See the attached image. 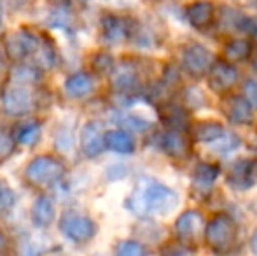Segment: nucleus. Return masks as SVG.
Wrapping results in <instances>:
<instances>
[{"mask_svg":"<svg viewBox=\"0 0 257 256\" xmlns=\"http://www.w3.org/2000/svg\"><path fill=\"white\" fill-rule=\"evenodd\" d=\"M180 198L175 190L151 178H140L133 193L126 198V209L139 218L166 216L175 211Z\"/></svg>","mask_w":257,"mask_h":256,"instance_id":"nucleus-1","label":"nucleus"},{"mask_svg":"<svg viewBox=\"0 0 257 256\" xmlns=\"http://www.w3.org/2000/svg\"><path fill=\"white\" fill-rule=\"evenodd\" d=\"M238 225L229 214L219 212L205 226V242L213 253H229L238 244Z\"/></svg>","mask_w":257,"mask_h":256,"instance_id":"nucleus-2","label":"nucleus"},{"mask_svg":"<svg viewBox=\"0 0 257 256\" xmlns=\"http://www.w3.org/2000/svg\"><path fill=\"white\" fill-rule=\"evenodd\" d=\"M65 176V165L58 158L42 154L27 165L25 178L34 186H53Z\"/></svg>","mask_w":257,"mask_h":256,"instance_id":"nucleus-3","label":"nucleus"},{"mask_svg":"<svg viewBox=\"0 0 257 256\" xmlns=\"http://www.w3.org/2000/svg\"><path fill=\"white\" fill-rule=\"evenodd\" d=\"M2 107L9 116H25L35 107V93L30 84L16 82L2 92Z\"/></svg>","mask_w":257,"mask_h":256,"instance_id":"nucleus-4","label":"nucleus"},{"mask_svg":"<svg viewBox=\"0 0 257 256\" xmlns=\"http://www.w3.org/2000/svg\"><path fill=\"white\" fill-rule=\"evenodd\" d=\"M226 185L234 192H248L257 185V160L240 158L226 172Z\"/></svg>","mask_w":257,"mask_h":256,"instance_id":"nucleus-5","label":"nucleus"},{"mask_svg":"<svg viewBox=\"0 0 257 256\" xmlns=\"http://www.w3.org/2000/svg\"><path fill=\"white\" fill-rule=\"evenodd\" d=\"M215 62L213 53L210 51L203 44H189L182 49L180 55V63L187 75L191 77H203L205 74H208L210 67Z\"/></svg>","mask_w":257,"mask_h":256,"instance_id":"nucleus-6","label":"nucleus"},{"mask_svg":"<svg viewBox=\"0 0 257 256\" xmlns=\"http://www.w3.org/2000/svg\"><path fill=\"white\" fill-rule=\"evenodd\" d=\"M60 232L65 239L75 244L89 242L96 235V223L88 216L81 214H65L60 221Z\"/></svg>","mask_w":257,"mask_h":256,"instance_id":"nucleus-7","label":"nucleus"},{"mask_svg":"<svg viewBox=\"0 0 257 256\" xmlns=\"http://www.w3.org/2000/svg\"><path fill=\"white\" fill-rule=\"evenodd\" d=\"M175 235L179 244H184V246H191L198 240L201 230L203 228V216L201 212L194 211V209H189V211H184L182 214L177 218L175 221Z\"/></svg>","mask_w":257,"mask_h":256,"instance_id":"nucleus-8","label":"nucleus"},{"mask_svg":"<svg viewBox=\"0 0 257 256\" xmlns=\"http://www.w3.org/2000/svg\"><path fill=\"white\" fill-rule=\"evenodd\" d=\"M240 79L238 68L231 62L224 60H215L208 70V84L213 92L227 93Z\"/></svg>","mask_w":257,"mask_h":256,"instance_id":"nucleus-9","label":"nucleus"},{"mask_svg":"<svg viewBox=\"0 0 257 256\" xmlns=\"http://www.w3.org/2000/svg\"><path fill=\"white\" fill-rule=\"evenodd\" d=\"M105 133L107 132L103 130V125L100 121H88L82 127L79 142H81V151L84 153V156L96 158L103 153V149L107 147Z\"/></svg>","mask_w":257,"mask_h":256,"instance_id":"nucleus-10","label":"nucleus"},{"mask_svg":"<svg viewBox=\"0 0 257 256\" xmlns=\"http://www.w3.org/2000/svg\"><path fill=\"white\" fill-rule=\"evenodd\" d=\"M184 16L194 30L206 32L215 23V7L208 0H196L184 9Z\"/></svg>","mask_w":257,"mask_h":256,"instance_id":"nucleus-11","label":"nucleus"},{"mask_svg":"<svg viewBox=\"0 0 257 256\" xmlns=\"http://www.w3.org/2000/svg\"><path fill=\"white\" fill-rule=\"evenodd\" d=\"M42 41L28 30H20L7 39V53L13 60H25L28 56H35Z\"/></svg>","mask_w":257,"mask_h":256,"instance_id":"nucleus-12","label":"nucleus"},{"mask_svg":"<svg viewBox=\"0 0 257 256\" xmlns=\"http://www.w3.org/2000/svg\"><path fill=\"white\" fill-rule=\"evenodd\" d=\"M110 74H112V77H110L112 88L117 93H121V95L130 97V95H133L137 90H140L139 70H137V67L133 63H130V62L121 63L119 67H115Z\"/></svg>","mask_w":257,"mask_h":256,"instance_id":"nucleus-13","label":"nucleus"},{"mask_svg":"<svg viewBox=\"0 0 257 256\" xmlns=\"http://www.w3.org/2000/svg\"><path fill=\"white\" fill-rule=\"evenodd\" d=\"M159 146L166 156L173 160H187L191 154V142L180 130H168L159 139Z\"/></svg>","mask_w":257,"mask_h":256,"instance_id":"nucleus-14","label":"nucleus"},{"mask_svg":"<svg viewBox=\"0 0 257 256\" xmlns=\"http://www.w3.org/2000/svg\"><path fill=\"white\" fill-rule=\"evenodd\" d=\"M224 114L233 125H241V127H247L254 121V107L241 95L229 97L224 102Z\"/></svg>","mask_w":257,"mask_h":256,"instance_id":"nucleus-15","label":"nucleus"},{"mask_svg":"<svg viewBox=\"0 0 257 256\" xmlns=\"http://www.w3.org/2000/svg\"><path fill=\"white\" fill-rule=\"evenodd\" d=\"M133 28L128 20L115 14H107L102 18V35L103 41L108 44H119L132 35Z\"/></svg>","mask_w":257,"mask_h":256,"instance_id":"nucleus-16","label":"nucleus"},{"mask_svg":"<svg viewBox=\"0 0 257 256\" xmlns=\"http://www.w3.org/2000/svg\"><path fill=\"white\" fill-rule=\"evenodd\" d=\"M220 176V167L212 161H201L194 167L193 172V190L200 192V195H206L212 192V186L215 185L217 178Z\"/></svg>","mask_w":257,"mask_h":256,"instance_id":"nucleus-17","label":"nucleus"},{"mask_svg":"<svg viewBox=\"0 0 257 256\" xmlns=\"http://www.w3.org/2000/svg\"><path fill=\"white\" fill-rule=\"evenodd\" d=\"M63 90L70 99H86L95 90V79L88 72H75L65 79Z\"/></svg>","mask_w":257,"mask_h":256,"instance_id":"nucleus-18","label":"nucleus"},{"mask_svg":"<svg viewBox=\"0 0 257 256\" xmlns=\"http://www.w3.org/2000/svg\"><path fill=\"white\" fill-rule=\"evenodd\" d=\"M105 144H107V149L119 154H132L135 151V139L130 133V130L124 128L108 130L105 133Z\"/></svg>","mask_w":257,"mask_h":256,"instance_id":"nucleus-19","label":"nucleus"},{"mask_svg":"<svg viewBox=\"0 0 257 256\" xmlns=\"http://www.w3.org/2000/svg\"><path fill=\"white\" fill-rule=\"evenodd\" d=\"M159 116H161V121L168 127V130L184 132L187 128V123H189L186 107L177 106V104H165L163 107H159Z\"/></svg>","mask_w":257,"mask_h":256,"instance_id":"nucleus-20","label":"nucleus"},{"mask_svg":"<svg viewBox=\"0 0 257 256\" xmlns=\"http://www.w3.org/2000/svg\"><path fill=\"white\" fill-rule=\"evenodd\" d=\"M54 221V204L49 197L41 195L32 205V223L37 228H48Z\"/></svg>","mask_w":257,"mask_h":256,"instance_id":"nucleus-21","label":"nucleus"},{"mask_svg":"<svg viewBox=\"0 0 257 256\" xmlns=\"http://www.w3.org/2000/svg\"><path fill=\"white\" fill-rule=\"evenodd\" d=\"M252 53H254V48H252V42L247 39H233L224 46V58L231 63L247 62Z\"/></svg>","mask_w":257,"mask_h":256,"instance_id":"nucleus-22","label":"nucleus"},{"mask_svg":"<svg viewBox=\"0 0 257 256\" xmlns=\"http://www.w3.org/2000/svg\"><path fill=\"white\" fill-rule=\"evenodd\" d=\"M226 133V128H224L222 123L219 121H201V123L196 125V130H194V139L198 142H205V144H212L215 142L217 139Z\"/></svg>","mask_w":257,"mask_h":256,"instance_id":"nucleus-23","label":"nucleus"},{"mask_svg":"<svg viewBox=\"0 0 257 256\" xmlns=\"http://www.w3.org/2000/svg\"><path fill=\"white\" fill-rule=\"evenodd\" d=\"M16 142L21 146H34L39 139H41V125L35 121H28V123L21 125L16 132Z\"/></svg>","mask_w":257,"mask_h":256,"instance_id":"nucleus-24","label":"nucleus"},{"mask_svg":"<svg viewBox=\"0 0 257 256\" xmlns=\"http://www.w3.org/2000/svg\"><path fill=\"white\" fill-rule=\"evenodd\" d=\"M48 25L51 28H61V30H70L72 27V13L68 7H56L51 14H49Z\"/></svg>","mask_w":257,"mask_h":256,"instance_id":"nucleus-25","label":"nucleus"},{"mask_svg":"<svg viewBox=\"0 0 257 256\" xmlns=\"http://www.w3.org/2000/svg\"><path fill=\"white\" fill-rule=\"evenodd\" d=\"M241 146V139L236 135V133H224L220 139H217L215 142H212V149L217 151V153L220 154H227L231 153V151L238 149V147Z\"/></svg>","mask_w":257,"mask_h":256,"instance_id":"nucleus-26","label":"nucleus"},{"mask_svg":"<svg viewBox=\"0 0 257 256\" xmlns=\"http://www.w3.org/2000/svg\"><path fill=\"white\" fill-rule=\"evenodd\" d=\"M117 123L121 125V128L124 130H130V132H139V133H144L147 130H151L153 123L140 116H135V114H124L122 118H119Z\"/></svg>","mask_w":257,"mask_h":256,"instance_id":"nucleus-27","label":"nucleus"},{"mask_svg":"<svg viewBox=\"0 0 257 256\" xmlns=\"http://www.w3.org/2000/svg\"><path fill=\"white\" fill-rule=\"evenodd\" d=\"M41 74L39 70H35L30 65H18L13 68V81L23 82V84H32V82H37Z\"/></svg>","mask_w":257,"mask_h":256,"instance_id":"nucleus-28","label":"nucleus"},{"mask_svg":"<svg viewBox=\"0 0 257 256\" xmlns=\"http://www.w3.org/2000/svg\"><path fill=\"white\" fill-rule=\"evenodd\" d=\"M115 253L119 256H142L147 253V249L139 240H122L115 247Z\"/></svg>","mask_w":257,"mask_h":256,"instance_id":"nucleus-29","label":"nucleus"},{"mask_svg":"<svg viewBox=\"0 0 257 256\" xmlns=\"http://www.w3.org/2000/svg\"><path fill=\"white\" fill-rule=\"evenodd\" d=\"M16 204V193L6 185V183L0 181V212H7L14 207Z\"/></svg>","mask_w":257,"mask_h":256,"instance_id":"nucleus-30","label":"nucleus"},{"mask_svg":"<svg viewBox=\"0 0 257 256\" xmlns=\"http://www.w3.org/2000/svg\"><path fill=\"white\" fill-rule=\"evenodd\" d=\"M14 144H16V139L4 128H0V160H6L13 154Z\"/></svg>","mask_w":257,"mask_h":256,"instance_id":"nucleus-31","label":"nucleus"},{"mask_svg":"<svg viewBox=\"0 0 257 256\" xmlns=\"http://www.w3.org/2000/svg\"><path fill=\"white\" fill-rule=\"evenodd\" d=\"M93 68L100 74H108L114 70V60L107 53H98L96 56H93Z\"/></svg>","mask_w":257,"mask_h":256,"instance_id":"nucleus-32","label":"nucleus"},{"mask_svg":"<svg viewBox=\"0 0 257 256\" xmlns=\"http://www.w3.org/2000/svg\"><path fill=\"white\" fill-rule=\"evenodd\" d=\"M243 97L250 102V106L257 109V81L255 79H247L243 82Z\"/></svg>","mask_w":257,"mask_h":256,"instance_id":"nucleus-33","label":"nucleus"},{"mask_svg":"<svg viewBox=\"0 0 257 256\" xmlns=\"http://www.w3.org/2000/svg\"><path fill=\"white\" fill-rule=\"evenodd\" d=\"M107 172H108V179H122V178H126V167H122V165H112Z\"/></svg>","mask_w":257,"mask_h":256,"instance_id":"nucleus-34","label":"nucleus"},{"mask_svg":"<svg viewBox=\"0 0 257 256\" xmlns=\"http://www.w3.org/2000/svg\"><path fill=\"white\" fill-rule=\"evenodd\" d=\"M250 249L257 254V230L252 233V237H250Z\"/></svg>","mask_w":257,"mask_h":256,"instance_id":"nucleus-35","label":"nucleus"},{"mask_svg":"<svg viewBox=\"0 0 257 256\" xmlns=\"http://www.w3.org/2000/svg\"><path fill=\"white\" fill-rule=\"evenodd\" d=\"M6 246H7V239H6V237L2 235V233H0V251H2V249H4V247H6Z\"/></svg>","mask_w":257,"mask_h":256,"instance_id":"nucleus-36","label":"nucleus"},{"mask_svg":"<svg viewBox=\"0 0 257 256\" xmlns=\"http://www.w3.org/2000/svg\"><path fill=\"white\" fill-rule=\"evenodd\" d=\"M6 67V62H4V55H2V51H0V70Z\"/></svg>","mask_w":257,"mask_h":256,"instance_id":"nucleus-37","label":"nucleus"},{"mask_svg":"<svg viewBox=\"0 0 257 256\" xmlns=\"http://www.w3.org/2000/svg\"><path fill=\"white\" fill-rule=\"evenodd\" d=\"M2 21H4V7L0 4V27H2Z\"/></svg>","mask_w":257,"mask_h":256,"instance_id":"nucleus-38","label":"nucleus"},{"mask_svg":"<svg viewBox=\"0 0 257 256\" xmlns=\"http://www.w3.org/2000/svg\"><path fill=\"white\" fill-rule=\"evenodd\" d=\"M252 65H254V70L257 72V51H255V55H254V62H252Z\"/></svg>","mask_w":257,"mask_h":256,"instance_id":"nucleus-39","label":"nucleus"},{"mask_svg":"<svg viewBox=\"0 0 257 256\" xmlns=\"http://www.w3.org/2000/svg\"><path fill=\"white\" fill-rule=\"evenodd\" d=\"M255 153H257V147H255Z\"/></svg>","mask_w":257,"mask_h":256,"instance_id":"nucleus-40","label":"nucleus"}]
</instances>
